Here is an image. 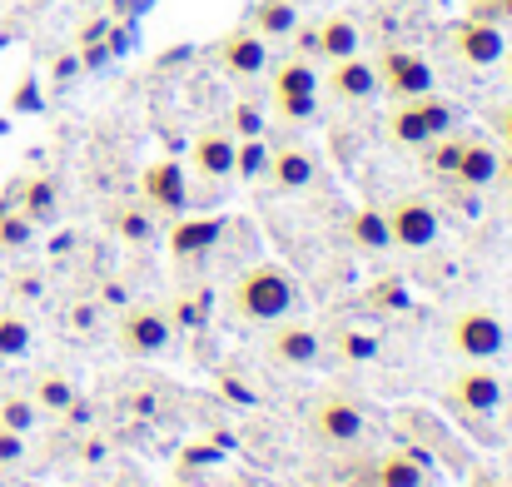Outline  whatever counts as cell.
<instances>
[{"mask_svg": "<svg viewBox=\"0 0 512 487\" xmlns=\"http://www.w3.org/2000/svg\"><path fill=\"white\" fill-rule=\"evenodd\" d=\"M348 239H353L358 249H373V254L393 249L388 214H383V209H353V214H348Z\"/></svg>", "mask_w": 512, "mask_h": 487, "instance_id": "603a6c76", "label": "cell"}, {"mask_svg": "<svg viewBox=\"0 0 512 487\" xmlns=\"http://www.w3.org/2000/svg\"><path fill=\"white\" fill-rule=\"evenodd\" d=\"M309 428H314V438H324V443H334V448H353V443L368 433L363 408H358L353 398H343V393H324V398L309 408Z\"/></svg>", "mask_w": 512, "mask_h": 487, "instance_id": "7c38bea8", "label": "cell"}, {"mask_svg": "<svg viewBox=\"0 0 512 487\" xmlns=\"http://www.w3.org/2000/svg\"><path fill=\"white\" fill-rule=\"evenodd\" d=\"M378 338L373 333H358V328H339V353H343V363H373L378 358Z\"/></svg>", "mask_w": 512, "mask_h": 487, "instance_id": "f546056e", "label": "cell"}, {"mask_svg": "<svg viewBox=\"0 0 512 487\" xmlns=\"http://www.w3.org/2000/svg\"><path fill=\"white\" fill-rule=\"evenodd\" d=\"M448 130H453V105L443 95H433V90L413 95V100H393V110L383 120V135L393 145H403V150H423V145H433Z\"/></svg>", "mask_w": 512, "mask_h": 487, "instance_id": "3957f363", "label": "cell"}, {"mask_svg": "<svg viewBox=\"0 0 512 487\" xmlns=\"http://www.w3.org/2000/svg\"><path fill=\"white\" fill-rule=\"evenodd\" d=\"M30 343H35V328L25 314H15V309H0V358H25L30 353Z\"/></svg>", "mask_w": 512, "mask_h": 487, "instance_id": "4316f807", "label": "cell"}, {"mask_svg": "<svg viewBox=\"0 0 512 487\" xmlns=\"http://www.w3.org/2000/svg\"><path fill=\"white\" fill-rule=\"evenodd\" d=\"M383 214H388L393 244H403V249H433L438 234H443V219H438V209H433L423 194H403V199H393Z\"/></svg>", "mask_w": 512, "mask_h": 487, "instance_id": "ba28073f", "label": "cell"}, {"mask_svg": "<svg viewBox=\"0 0 512 487\" xmlns=\"http://www.w3.org/2000/svg\"><path fill=\"white\" fill-rule=\"evenodd\" d=\"M20 463H25V433L0 428V473H15Z\"/></svg>", "mask_w": 512, "mask_h": 487, "instance_id": "d6a6232c", "label": "cell"}, {"mask_svg": "<svg viewBox=\"0 0 512 487\" xmlns=\"http://www.w3.org/2000/svg\"><path fill=\"white\" fill-rule=\"evenodd\" d=\"M269 95H274V110L284 120H309L314 115V100H319V70L314 60L304 55H289L269 70Z\"/></svg>", "mask_w": 512, "mask_h": 487, "instance_id": "5b68a950", "label": "cell"}, {"mask_svg": "<svg viewBox=\"0 0 512 487\" xmlns=\"http://www.w3.org/2000/svg\"><path fill=\"white\" fill-rule=\"evenodd\" d=\"M448 45H453V55H458L463 65L488 70V65H498V60H503L508 35H503V25H498V20H488V15H468V20H458V25H453Z\"/></svg>", "mask_w": 512, "mask_h": 487, "instance_id": "30bf717a", "label": "cell"}, {"mask_svg": "<svg viewBox=\"0 0 512 487\" xmlns=\"http://www.w3.org/2000/svg\"><path fill=\"white\" fill-rule=\"evenodd\" d=\"M170 309H174L170 314L174 328H199L204 319H209V299H204V294H179Z\"/></svg>", "mask_w": 512, "mask_h": 487, "instance_id": "1f68e13d", "label": "cell"}, {"mask_svg": "<svg viewBox=\"0 0 512 487\" xmlns=\"http://www.w3.org/2000/svg\"><path fill=\"white\" fill-rule=\"evenodd\" d=\"M378 90H388L393 100H413V95H428L433 90V65L418 55V50H388L378 65Z\"/></svg>", "mask_w": 512, "mask_h": 487, "instance_id": "4fadbf2b", "label": "cell"}, {"mask_svg": "<svg viewBox=\"0 0 512 487\" xmlns=\"http://www.w3.org/2000/svg\"><path fill=\"white\" fill-rule=\"evenodd\" d=\"M358 45H363V30H358L353 15H329L319 25V55L324 60H348V55H358Z\"/></svg>", "mask_w": 512, "mask_h": 487, "instance_id": "7402d4cb", "label": "cell"}, {"mask_svg": "<svg viewBox=\"0 0 512 487\" xmlns=\"http://www.w3.org/2000/svg\"><path fill=\"white\" fill-rule=\"evenodd\" d=\"M224 130H229L234 140H254V135H264V115H259V105H249V100H239V105L229 110V120H224Z\"/></svg>", "mask_w": 512, "mask_h": 487, "instance_id": "4dcf8cb0", "label": "cell"}, {"mask_svg": "<svg viewBox=\"0 0 512 487\" xmlns=\"http://www.w3.org/2000/svg\"><path fill=\"white\" fill-rule=\"evenodd\" d=\"M503 393H508V383H503L488 363H468V368H458L453 383H448L453 408H463V413H473V418L498 413V408H503Z\"/></svg>", "mask_w": 512, "mask_h": 487, "instance_id": "8fae6325", "label": "cell"}, {"mask_svg": "<svg viewBox=\"0 0 512 487\" xmlns=\"http://www.w3.org/2000/svg\"><path fill=\"white\" fill-rule=\"evenodd\" d=\"M209 55H214V65H219L229 80H254V75L269 70V40H264L259 30H249V25L224 30Z\"/></svg>", "mask_w": 512, "mask_h": 487, "instance_id": "52a82bcc", "label": "cell"}, {"mask_svg": "<svg viewBox=\"0 0 512 487\" xmlns=\"http://www.w3.org/2000/svg\"><path fill=\"white\" fill-rule=\"evenodd\" d=\"M110 229H115L125 244H150V239H155V214H150V204H120V209L110 214Z\"/></svg>", "mask_w": 512, "mask_h": 487, "instance_id": "cb8c5ba5", "label": "cell"}, {"mask_svg": "<svg viewBox=\"0 0 512 487\" xmlns=\"http://www.w3.org/2000/svg\"><path fill=\"white\" fill-rule=\"evenodd\" d=\"M30 234H35V224H30L20 209H0V254L25 249V244H30Z\"/></svg>", "mask_w": 512, "mask_h": 487, "instance_id": "f1b7e54d", "label": "cell"}, {"mask_svg": "<svg viewBox=\"0 0 512 487\" xmlns=\"http://www.w3.org/2000/svg\"><path fill=\"white\" fill-rule=\"evenodd\" d=\"M30 398H35V408L45 413V418H65V413H80V388L65 378V373H55V368H40L35 378H30V388H25Z\"/></svg>", "mask_w": 512, "mask_h": 487, "instance_id": "ffe728a7", "label": "cell"}, {"mask_svg": "<svg viewBox=\"0 0 512 487\" xmlns=\"http://www.w3.org/2000/svg\"><path fill=\"white\" fill-rule=\"evenodd\" d=\"M264 174H269V184L279 194H304L319 179V160H314L309 145H279V150H269V169Z\"/></svg>", "mask_w": 512, "mask_h": 487, "instance_id": "2e32d148", "label": "cell"}, {"mask_svg": "<svg viewBox=\"0 0 512 487\" xmlns=\"http://www.w3.org/2000/svg\"><path fill=\"white\" fill-rule=\"evenodd\" d=\"M184 169L174 160H155L145 174H140V204L160 209V214H179L184 209Z\"/></svg>", "mask_w": 512, "mask_h": 487, "instance_id": "ac0fdd59", "label": "cell"}, {"mask_svg": "<svg viewBox=\"0 0 512 487\" xmlns=\"http://www.w3.org/2000/svg\"><path fill=\"white\" fill-rule=\"evenodd\" d=\"M229 314L239 324H254V328H269L279 319H294L299 314V284L289 279V269L279 264H249L234 289H229Z\"/></svg>", "mask_w": 512, "mask_h": 487, "instance_id": "6da1fadb", "label": "cell"}, {"mask_svg": "<svg viewBox=\"0 0 512 487\" xmlns=\"http://www.w3.org/2000/svg\"><path fill=\"white\" fill-rule=\"evenodd\" d=\"M219 239H224V219H209V214H189V219H174L170 224V254L179 264L204 259Z\"/></svg>", "mask_w": 512, "mask_h": 487, "instance_id": "d6986e66", "label": "cell"}, {"mask_svg": "<svg viewBox=\"0 0 512 487\" xmlns=\"http://www.w3.org/2000/svg\"><path fill=\"white\" fill-rule=\"evenodd\" d=\"M319 85H324L339 105H363V100L378 95V70H373V60L348 55V60H329V70L319 75Z\"/></svg>", "mask_w": 512, "mask_h": 487, "instance_id": "5bb4252c", "label": "cell"}, {"mask_svg": "<svg viewBox=\"0 0 512 487\" xmlns=\"http://www.w3.org/2000/svg\"><path fill=\"white\" fill-rule=\"evenodd\" d=\"M249 30H259L264 40H289L299 30V5L294 0H259L249 10Z\"/></svg>", "mask_w": 512, "mask_h": 487, "instance_id": "44dd1931", "label": "cell"}, {"mask_svg": "<svg viewBox=\"0 0 512 487\" xmlns=\"http://www.w3.org/2000/svg\"><path fill=\"white\" fill-rule=\"evenodd\" d=\"M498 65L508 70V85H512V45H508V50H503V60H498Z\"/></svg>", "mask_w": 512, "mask_h": 487, "instance_id": "e575fe53", "label": "cell"}, {"mask_svg": "<svg viewBox=\"0 0 512 487\" xmlns=\"http://www.w3.org/2000/svg\"><path fill=\"white\" fill-rule=\"evenodd\" d=\"M20 214H25L30 224L55 219V184H50L45 174H35V179H25V184H20Z\"/></svg>", "mask_w": 512, "mask_h": 487, "instance_id": "484cf974", "label": "cell"}, {"mask_svg": "<svg viewBox=\"0 0 512 487\" xmlns=\"http://www.w3.org/2000/svg\"><path fill=\"white\" fill-rule=\"evenodd\" d=\"M234 135L224 130V125H209V130H199L194 135V145H189V164H194V174H204V179H229L234 174Z\"/></svg>", "mask_w": 512, "mask_h": 487, "instance_id": "e0dca14e", "label": "cell"}, {"mask_svg": "<svg viewBox=\"0 0 512 487\" xmlns=\"http://www.w3.org/2000/svg\"><path fill=\"white\" fill-rule=\"evenodd\" d=\"M40 418H45V413L35 408V398H30V393H5V398H0V428H10V433H25V438H30V433L40 428Z\"/></svg>", "mask_w": 512, "mask_h": 487, "instance_id": "d4e9b609", "label": "cell"}, {"mask_svg": "<svg viewBox=\"0 0 512 487\" xmlns=\"http://www.w3.org/2000/svg\"><path fill=\"white\" fill-rule=\"evenodd\" d=\"M264 169H269V145H264V135L234 145V174H239V179H259Z\"/></svg>", "mask_w": 512, "mask_h": 487, "instance_id": "83f0119b", "label": "cell"}, {"mask_svg": "<svg viewBox=\"0 0 512 487\" xmlns=\"http://www.w3.org/2000/svg\"><path fill=\"white\" fill-rule=\"evenodd\" d=\"M488 130L503 140V150H512V100H498V105L488 110Z\"/></svg>", "mask_w": 512, "mask_h": 487, "instance_id": "836d02e7", "label": "cell"}, {"mask_svg": "<svg viewBox=\"0 0 512 487\" xmlns=\"http://www.w3.org/2000/svg\"><path fill=\"white\" fill-rule=\"evenodd\" d=\"M115 343H120V353H130V358H160L174 343L170 314H165L160 304H130V309L120 314Z\"/></svg>", "mask_w": 512, "mask_h": 487, "instance_id": "8992f818", "label": "cell"}, {"mask_svg": "<svg viewBox=\"0 0 512 487\" xmlns=\"http://www.w3.org/2000/svg\"><path fill=\"white\" fill-rule=\"evenodd\" d=\"M448 348H453L463 363H493V358L508 353V324H503L493 309H483V304L458 309V314L448 319Z\"/></svg>", "mask_w": 512, "mask_h": 487, "instance_id": "277c9868", "label": "cell"}, {"mask_svg": "<svg viewBox=\"0 0 512 487\" xmlns=\"http://www.w3.org/2000/svg\"><path fill=\"white\" fill-rule=\"evenodd\" d=\"M428 150V164L443 174V179H453V184H468V189H483V184H493L498 179V160H503V150L488 140V135H438L433 145H423Z\"/></svg>", "mask_w": 512, "mask_h": 487, "instance_id": "7a4b0ae2", "label": "cell"}, {"mask_svg": "<svg viewBox=\"0 0 512 487\" xmlns=\"http://www.w3.org/2000/svg\"><path fill=\"white\" fill-rule=\"evenodd\" d=\"M363 487H433L428 458L408 453V448H388L363 468Z\"/></svg>", "mask_w": 512, "mask_h": 487, "instance_id": "9a60e30c", "label": "cell"}, {"mask_svg": "<svg viewBox=\"0 0 512 487\" xmlns=\"http://www.w3.org/2000/svg\"><path fill=\"white\" fill-rule=\"evenodd\" d=\"M264 353L279 368H314L324 358V333L314 324H304V319H279V324H269Z\"/></svg>", "mask_w": 512, "mask_h": 487, "instance_id": "9c48e42d", "label": "cell"}]
</instances>
